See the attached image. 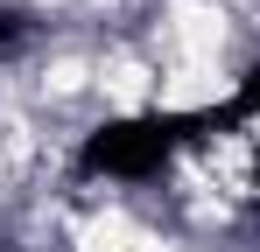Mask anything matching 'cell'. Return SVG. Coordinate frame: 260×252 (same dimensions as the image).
Segmentation results:
<instances>
[{
  "label": "cell",
  "instance_id": "obj_1",
  "mask_svg": "<svg viewBox=\"0 0 260 252\" xmlns=\"http://www.w3.org/2000/svg\"><path fill=\"white\" fill-rule=\"evenodd\" d=\"M169 147H176V119H120V126H99V133L85 140V168L148 175V168H162Z\"/></svg>",
  "mask_w": 260,
  "mask_h": 252
}]
</instances>
